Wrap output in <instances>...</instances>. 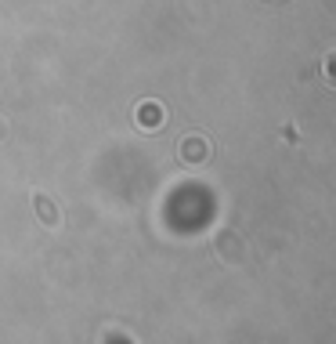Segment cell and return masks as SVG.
Wrapping results in <instances>:
<instances>
[{
	"instance_id": "1",
	"label": "cell",
	"mask_w": 336,
	"mask_h": 344,
	"mask_svg": "<svg viewBox=\"0 0 336 344\" xmlns=\"http://www.w3.org/2000/svg\"><path fill=\"white\" fill-rule=\"evenodd\" d=\"M141 120H145V124H152L148 131H156V124L163 120V112H159V109H148V105H145V109H141Z\"/></svg>"
}]
</instances>
